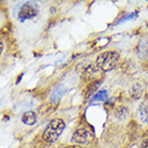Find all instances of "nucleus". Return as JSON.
<instances>
[{
	"label": "nucleus",
	"instance_id": "1",
	"mask_svg": "<svg viewBox=\"0 0 148 148\" xmlns=\"http://www.w3.org/2000/svg\"><path fill=\"white\" fill-rule=\"evenodd\" d=\"M64 127H66V123L63 120L59 118L53 119L43 132V135H42L43 140L48 144H52V143L56 142L58 140V137L60 136V134L62 133Z\"/></svg>",
	"mask_w": 148,
	"mask_h": 148
},
{
	"label": "nucleus",
	"instance_id": "2",
	"mask_svg": "<svg viewBox=\"0 0 148 148\" xmlns=\"http://www.w3.org/2000/svg\"><path fill=\"white\" fill-rule=\"evenodd\" d=\"M119 59V55L117 52L108 51V52L101 53L100 55L97 57L96 63L97 67L100 68L103 71H111L117 64Z\"/></svg>",
	"mask_w": 148,
	"mask_h": 148
},
{
	"label": "nucleus",
	"instance_id": "3",
	"mask_svg": "<svg viewBox=\"0 0 148 148\" xmlns=\"http://www.w3.org/2000/svg\"><path fill=\"white\" fill-rule=\"evenodd\" d=\"M39 13V7L36 2H23L18 4V7L15 10V15L18 21L24 22L27 19L34 18Z\"/></svg>",
	"mask_w": 148,
	"mask_h": 148
},
{
	"label": "nucleus",
	"instance_id": "4",
	"mask_svg": "<svg viewBox=\"0 0 148 148\" xmlns=\"http://www.w3.org/2000/svg\"><path fill=\"white\" fill-rule=\"evenodd\" d=\"M90 138H91V135L88 130L81 128L74 132L73 136H72V142L78 145H85L90 141Z\"/></svg>",
	"mask_w": 148,
	"mask_h": 148
},
{
	"label": "nucleus",
	"instance_id": "5",
	"mask_svg": "<svg viewBox=\"0 0 148 148\" xmlns=\"http://www.w3.org/2000/svg\"><path fill=\"white\" fill-rule=\"evenodd\" d=\"M64 91H66V89H64L63 85H58L57 87H55L52 93H51V102L54 103V102H57L58 100H60V98L64 95Z\"/></svg>",
	"mask_w": 148,
	"mask_h": 148
},
{
	"label": "nucleus",
	"instance_id": "6",
	"mask_svg": "<svg viewBox=\"0 0 148 148\" xmlns=\"http://www.w3.org/2000/svg\"><path fill=\"white\" fill-rule=\"evenodd\" d=\"M136 115L138 119L141 120L143 123H147L148 122V106L145 104L140 105V108H137Z\"/></svg>",
	"mask_w": 148,
	"mask_h": 148
},
{
	"label": "nucleus",
	"instance_id": "7",
	"mask_svg": "<svg viewBox=\"0 0 148 148\" xmlns=\"http://www.w3.org/2000/svg\"><path fill=\"white\" fill-rule=\"evenodd\" d=\"M22 121L27 126H34L36 121H37V116H36L34 112H26L25 114L23 115Z\"/></svg>",
	"mask_w": 148,
	"mask_h": 148
},
{
	"label": "nucleus",
	"instance_id": "8",
	"mask_svg": "<svg viewBox=\"0 0 148 148\" xmlns=\"http://www.w3.org/2000/svg\"><path fill=\"white\" fill-rule=\"evenodd\" d=\"M128 114H129V112H128L127 108H125V106H119V108H117L115 110L114 117L117 118L118 120H125L128 117Z\"/></svg>",
	"mask_w": 148,
	"mask_h": 148
},
{
	"label": "nucleus",
	"instance_id": "9",
	"mask_svg": "<svg viewBox=\"0 0 148 148\" xmlns=\"http://www.w3.org/2000/svg\"><path fill=\"white\" fill-rule=\"evenodd\" d=\"M130 95L133 99H138L142 96V87L138 84H134L130 89Z\"/></svg>",
	"mask_w": 148,
	"mask_h": 148
},
{
	"label": "nucleus",
	"instance_id": "10",
	"mask_svg": "<svg viewBox=\"0 0 148 148\" xmlns=\"http://www.w3.org/2000/svg\"><path fill=\"white\" fill-rule=\"evenodd\" d=\"M108 98V92L105 90H100L95 95V98L92 99V101H102L105 100Z\"/></svg>",
	"mask_w": 148,
	"mask_h": 148
},
{
	"label": "nucleus",
	"instance_id": "11",
	"mask_svg": "<svg viewBox=\"0 0 148 148\" xmlns=\"http://www.w3.org/2000/svg\"><path fill=\"white\" fill-rule=\"evenodd\" d=\"M97 74H98V71L95 69V68L92 67V66H90L89 68H87L85 70V75H86V77L87 78H92L93 76H96Z\"/></svg>",
	"mask_w": 148,
	"mask_h": 148
},
{
	"label": "nucleus",
	"instance_id": "12",
	"mask_svg": "<svg viewBox=\"0 0 148 148\" xmlns=\"http://www.w3.org/2000/svg\"><path fill=\"white\" fill-rule=\"evenodd\" d=\"M101 82H96V83H93L92 85L90 86V88H88V90H87V93H86V97H89L91 96L95 91H96L97 89L99 88V86H100Z\"/></svg>",
	"mask_w": 148,
	"mask_h": 148
},
{
	"label": "nucleus",
	"instance_id": "13",
	"mask_svg": "<svg viewBox=\"0 0 148 148\" xmlns=\"http://www.w3.org/2000/svg\"><path fill=\"white\" fill-rule=\"evenodd\" d=\"M140 148H148V138H145L140 145Z\"/></svg>",
	"mask_w": 148,
	"mask_h": 148
}]
</instances>
